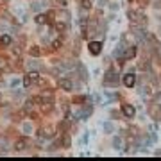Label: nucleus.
<instances>
[{
	"label": "nucleus",
	"instance_id": "f257e3e1",
	"mask_svg": "<svg viewBox=\"0 0 161 161\" xmlns=\"http://www.w3.org/2000/svg\"><path fill=\"white\" fill-rule=\"evenodd\" d=\"M127 16H129V20L134 22V23H145L147 22V16H145L143 13H140V11H129Z\"/></svg>",
	"mask_w": 161,
	"mask_h": 161
},
{
	"label": "nucleus",
	"instance_id": "f03ea898",
	"mask_svg": "<svg viewBox=\"0 0 161 161\" xmlns=\"http://www.w3.org/2000/svg\"><path fill=\"white\" fill-rule=\"evenodd\" d=\"M38 79H40L38 72H29V74L23 77V86H25V88H31L34 82H38Z\"/></svg>",
	"mask_w": 161,
	"mask_h": 161
},
{
	"label": "nucleus",
	"instance_id": "7ed1b4c3",
	"mask_svg": "<svg viewBox=\"0 0 161 161\" xmlns=\"http://www.w3.org/2000/svg\"><path fill=\"white\" fill-rule=\"evenodd\" d=\"M88 50H90L92 56H98L100 50H102V43H100V41H90V43H88Z\"/></svg>",
	"mask_w": 161,
	"mask_h": 161
},
{
	"label": "nucleus",
	"instance_id": "20e7f679",
	"mask_svg": "<svg viewBox=\"0 0 161 161\" xmlns=\"http://www.w3.org/2000/svg\"><path fill=\"white\" fill-rule=\"evenodd\" d=\"M59 88H61V90H64V92H72V90H74V82H72V80L70 79H59Z\"/></svg>",
	"mask_w": 161,
	"mask_h": 161
},
{
	"label": "nucleus",
	"instance_id": "39448f33",
	"mask_svg": "<svg viewBox=\"0 0 161 161\" xmlns=\"http://www.w3.org/2000/svg\"><path fill=\"white\" fill-rule=\"evenodd\" d=\"M134 84H136V75H134V74H127L125 77H124V86L132 88Z\"/></svg>",
	"mask_w": 161,
	"mask_h": 161
},
{
	"label": "nucleus",
	"instance_id": "423d86ee",
	"mask_svg": "<svg viewBox=\"0 0 161 161\" xmlns=\"http://www.w3.org/2000/svg\"><path fill=\"white\" fill-rule=\"evenodd\" d=\"M122 111H124V115H125L127 118H132V116H134V113H136V109H134L132 106H129V104H127V106H124V108H122Z\"/></svg>",
	"mask_w": 161,
	"mask_h": 161
},
{
	"label": "nucleus",
	"instance_id": "0eeeda50",
	"mask_svg": "<svg viewBox=\"0 0 161 161\" xmlns=\"http://www.w3.org/2000/svg\"><path fill=\"white\" fill-rule=\"evenodd\" d=\"M27 143H29V142H27V138L18 140L16 143H14V149H16V150H25V149H27Z\"/></svg>",
	"mask_w": 161,
	"mask_h": 161
},
{
	"label": "nucleus",
	"instance_id": "6e6552de",
	"mask_svg": "<svg viewBox=\"0 0 161 161\" xmlns=\"http://www.w3.org/2000/svg\"><path fill=\"white\" fill-rule=\"evenodd\" d=\"M134 56H136V47H129V48H127V52H125V56H124V58H125V59H132V58H134Z\"/></svg>",
	"mask_w": 161,
	"mask_h": 161
},
{
	"label": "nucleus",
	"instance_id": "1a4fd4ad",
	"mask_svg": "<svg viewBox=\"0 0 161 161\" xmlns=\"http://www.w3.org/2000/svg\"><path fill=\"white\" fill-rule=\"evenodd\" d=\"M0 43H2V45H9V43H11V38L7 34H2L0 36Z\"/></svg>",
	"mask_w": 161,
	"mask_h": 161
},
{
	"label": "nucleus",
	"instance_id": "9d476101",
	"mask_svg": "<svg viewBox=\"0 0 161 161\" xmlns=\"http://www.w3.org/2000/svg\"><path fill=\"white\" fill-rule=\"evenodd\" d=\"M36 23H40V25L47 23V14H38V16H36Z\"/></svg>",
	"mask_w": 161,
	"mask_h": 161
},
{
	"label": "nucleus",
	"instance_id": "9b49d317",
	"mask_svg": "<svg viewBox=\"0 0 161 161\" xmlns=\"http://www.w3.org/2000/svg\"><path fill=\"white\" fill-rule=\"evenodd\" d=\"M29 54H31V58H32V56H34V58H38V56H40V48H38V47H31Z\"/></svg>",
	"mask_w": 161,
	"mask_h": 161
},
{
	"label": "nucleus",
	"instance_id": "f8f14e48",
	"mask_svg": "<svg viewBox=\"0 0 161 161\" xmlns=\"http://www.w3.org/2000/svg\"><path fill=\"white\" fill-rule=\"evenodd\" d=\"M61 45H63V41L59 40V38H58V40H54V41H52V48H54V50L61 48Z\"/></svg>",
	"mask_w": 161,
	"mask_h": 161
},
{
	"label": "nucleus",
	"instance_id": "ddd939ff",
	"mask_svg": "<svg viewBox=\"0 0 161 161\" xmlns=\"http://www.w3.org/2000/svg\"><path fill=\"white\" fill-rule=\"evenodd\" d=\"M56 29L58 31H66V22H56Z\"/></svg>",
	"mask_w": 161,
	"mask_h": 161
},
{
	"label": "nucleus",
	"instance_id": "4468645a",
	"mask_svg": "<svg viewBox=\"0 0 161 161\" xmlns=\"http://www.w3.org/2000/svg\"><path fill=\"white\" fill-rule=\"evenodd\" d=\"M59 145H63V147H70V136H63V142L59 140Z\"/></svg>",
	"mask_w": 161,
	"mask_h": 161
},
{
	"label": "nucleus",
	"instance_id": "2eb2a0df",
	"mask_svg": "<svg viewBox=\"0 0 161 161\" xmlns=\"http://www.w3.org/2000/svg\"><path fill=\"white\" fill-rule=\"evenodd\" d=\"M156 102L161 104V93H159V95H156Z\"/></svg>",
	"mask_w": 161,
	"mask_h": 161
},
{
	"label": "nucleus",
	"instance_id": "dca6fc26",
	"mask_svg": "<svg viewBox=\"0 0 161 161\" xmlns=\"http://www.w3.org/2000/svg\"><path fill=\"white\" fill-rule=\"evenodd\" d=\"M129 2H131V0H129Z\"/></svg>",
	"mask_w": 161,
	"mask_h": 161
}]
</instances>
